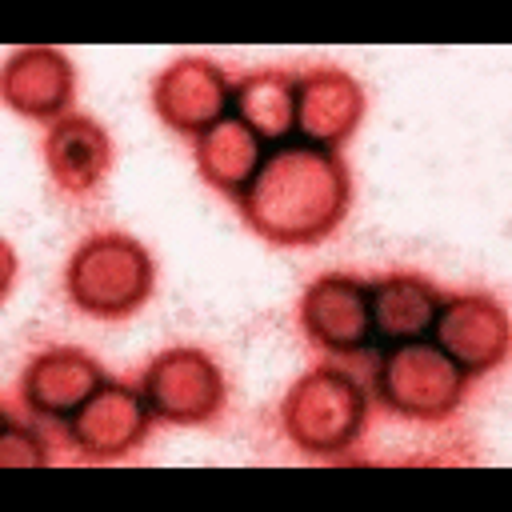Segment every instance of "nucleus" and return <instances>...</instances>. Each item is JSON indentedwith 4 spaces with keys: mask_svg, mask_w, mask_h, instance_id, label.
Masks as SVG:
<instances>
[{
    "mask_svg": "<svg viewBox=\"0 0 512 512\" xmlns=\"http://www.w3.org/2000/svg\"><path fill=\"white\" fill-rule=\"evenodd\" d=\"M296 316H300V332L320 352L348 356V352H360L372 340L368 284L360 276H348V272L316 276L304 288Z\"/></svg>",
    "mask_w": 512,
    "mask_h": 512,
    "instance_id": "nucleus-9",
    "label": "nucleus"
},
{
    "mask_svg": "<svg viewBox=\"0 0 512 512\" xmlns=\"http://www.w3.org/2000/svg\"><path fill=\"white\" fill-rule=\"evenodd\" d=\"M100 384H104V368L92 352L72 344H48L20 372V404L32 416L68 420Z\"/></svg>",
    "mask_w": 512,
    "mask_h": 512,
    "instance_id": "nucleus-12",
    "label": "nucleus"
},
{
    "mask_svg": "<svg viewBox=\"0 0 512 512\" xmlns=\"http://www.w3.org/2000/svg\"><path fill=\"white\" fill-rule=\"evenodd\" d=\"M368 304H372V336L388 344H408L432 336L444 292L428 276L388 272L368 284Z\"/></svg>",
    "mask_w": 512,
    "mask_h": 512,
    "instance_id": "nucleus-14",
    "label": "nucleus"
},
{
    "mask_svg": "<svg viewBox=\"0 0 512 512\" xmlns=\"http://www.w3.org/2000/svg\"><path fill=\"white\" fill-rule=\"evenodd\" d=\"M140 396L152 408L156 420L192 428L212 424L228 404V384L220 364L204 348H164L156 352L140 372Z\"/></svg>",
    "mask_w": 512,
    "mask_h": 512,
    "instance_id": "nucleus-5",
    "label": "nucleus"
},
{
    "mask_svg": "<svg viewBox=\"0 0 512 512\" xmlns=\"http://www.w3.org/2000/svg\"><path fill=\"white\" fill-rule=\"evenodd\" d=\"M152 408L144 404L140 388L124 380H104L72 416H68V440L72 448L92 460L108 464L120 456H132L148 432H152Z\"/></svg>",
    "mask_w": 512,
    "mask_h": 512,
    "instance_id": "nucleus-7",
    "label": "nucleus"
},
{
    "mask_svg": "<svg viewBox=\"0 0 512 512\" xmlns=\"http://www.w3.org/2000/svg\"><path fill=\"white\" fill-rule=\"evenodd\" d=\"M0 96L4 104L24 120H60L72 108L76 96V68L60 48L32 44L8 56L0 72Z\"/></svg>",
    "mask_w": 512,
    "mask_h": 512,
    "instance_id": "nucleus-13",
    "label": "nucleus"
},
{
    "mask_svg": "<svg viewBox=\"0 0 512 512\" xmlns=\"http://www.w3.org/2000/svg\"><path fill=\"white\" fill-rule=\"evenodd\" d=\"M232 108V80L208 56H180L152 76V112L176 136H204Z\"/></svg>",
    "mask_w": 512,
    "mask_h": 512,
    "instance_id": "nucleus-8",
    "label": "nucleus"
},
{
    "mask_svg": "<svg viewBox=\"0 0 512 512\" xmlns=\"http://www.w3.org/2000/svg\"><path fill=\"white\" fill-rule=\"evenodd\" d=\"M40 156H44V168H48L52 184L64 196L84 200V196L104 188V180L112 172V160H116V148H112L108 128L96 116L68 112V116H60L44 128Z\"/></svg>",
    "mask_w": 512,
    "mask_h": 512,
    "instance_id": "nucleus-11",
    "label": "nucleus"
},
{
    "mask_svg": "<svg viewBox=\"0 0 512 512\" xmlns=\"http://www.w3.org/2000/svg\"><path fill=\"white\" fill-rule=\"evenodd\" d=\"M468 376L428 340L392 344V352L376 368V400L404 420L440 424L456 416L464 404Z\"/></svg>",
    "mask_w": 512,
    "mask_h": 512,
    "instance_id": "nucleus-4",
    "label": "nucleus"
},
{
    "mask_svg": "<svg viewBox=\"0 0 512 512\" xmlns=\"http://www.w3.org/2000/svg\"><path fill=\"white\" fill-rule=\"evenodd\" d=\"M156 288L152 252L128 232H92L84 236L64 264V292L76 312L92 320H128L136 316Z\"/></svg>",
    "mask_w": 512,
    "mask_h": 512,
    "instance_id": "nucleus-2",
    "label": "nucleus"
},
{
    "mask_svg": "<svg viewBox=\"0 0 512 512\" xmlns=\"http://www.w3.org/2000/svg\"><path fill=\"white\" fill-rule=\"evenodd\" d=\"M364 104V84L336 64H316L296 76V132L304 144L336 152L360 128Z\"/></svg>",
    "mask_w": 512,
    "mask_h": 512,
    "instance_id": "nucleus-10",
    "label": "nucleus"
},
{
    "mask_svg": "<svg viewBox=\"0 0 512 512\" xmlns=\"http://www.w3.org/2000/svg\"><path fill=\"white\" fill-rule=\"evenodd\" d=\"M236 120L260 144H284L296 132V76L284 68H256L232 84Z\"/></svg>",
    "mask_w": 512,
    "mask_h": 512,
    "instance_id": "nucleus-16",
    "label": "nucleus"
},
{
    "mask_svg": "<svg viewBox=\"0 0 512 512\" xmlns=\"http://www.w3.org/2000/svg\"><path fill=\"white\" fill-rule=\"evenodd\" d=\"M432 344L464 376H484L508 360V344H512L508 308L492 292L444 296L436 324H432Z\"/></svg>",
    "mask_w": 512,
    "mask_h": 512,
    "instance_id": "nucleus-6",
    "label": "nucleus"
},
{
    "mask_svg": "<svg viewBox=\"0 0 512 512\" xmlns=\"http://www.w3.org/2000/svg\"><path fill=\"white\" fill-rule=\"evenodd\" d=\"M352 208L348 164L316 144L284 140L236 196V212L252 236L272 248H312L328 240Z\"/></svg>",
    "mask_w": 512,
    "mask_h": 512,
    "instance_id": "nucleus-1",
    "label": "nucleus"
},
{
    "mask_svg": "<svg viewBox=\"0 0 512 512\" xmlns=\"http://www.w3.org/2000/svg\"><path fill=\"white\" fill-rule=\"evenodd\" d=\"M368 424V396L336 364L308 368L280 400V432L308 456H344Z\"/></svg>",
    "mask_w": 512,
    "mask_h": 512,
    "instance_id": "nucleus-3",
    "label": "nucleus"
},
{
    "mask_svg": "<svg viewBox=\"0 0 512 512\" xmlns=\"http://www.w3.org/2000/svg\"><path fill=\"white\" fill-rule=\"evenodd\" d=\"M52 456H48V444L44 436L24 424L20 416L4 412V436H0V464L8 468H44Z\"/></svg>",
    "mask_w": 512,
    "mask_h": 512,
    "instance_id": "nucleus-17",
    "label": "nucleus"
},
{
    "mask_svg": "<svg viewBox=\"0 0 512 512\" xmlns=\"http://www.w3.org/2000/svg\"><path fill=\"white\" fill-rule=\"evenodd\" d=\"M192 160H196V176L212 192L236 200L248 188V180L256 176V168L264 164V144L236 116H224L204 136H196Z\"/></svg>",
    "mask_w": 512,
    "mask_h": 512,
    "instance_id": "nucleus-15",
    "label": "nucleus"
}]
</instances>
